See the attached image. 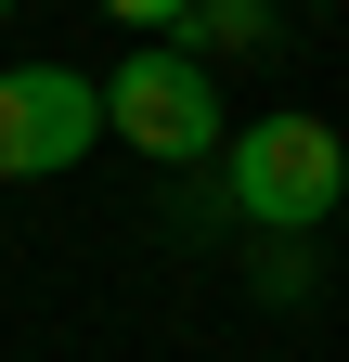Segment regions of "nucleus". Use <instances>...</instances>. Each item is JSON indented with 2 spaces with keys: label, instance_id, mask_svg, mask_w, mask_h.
<instances>
[{
  "label": "nucleus",
  "instance_id": "f257e3e1",
  "mask_svg": "<svg viewBox=\"0 0 349 362\" xmlns=\"http://www.w3.org/2000/svg\"><path fill=\"white\" fill-rule=\"evenodd\" d=\"M104 143L155 156V168L220 156V65H194L182 39H129V65L104 78Z\"/></svg>",
  "mask_w": 349,
  "mask_h": 362
},
{
  "label": "nucleus",
  "instance_id": "f03ea898",
  "mask_svg": "<svg viewBox=\"0 0 349 362\" xmlns=\"http://www.w3.org/2000/svg\"><path fill=\"white\" fill-rule=\"evenodd\" d=\"M336 194H349V143H336L324 117L272 104V117L233 129V220H259V233H311V220H336Z\"/></svg>",
  "mask_w": 349,
  "mask_h": 362
},
{
  "label": "nucleus",
  "instance_id": "7ed1b4c3",
  "mask_svg": "<svg viewBox=\"0 0 349 362\" xmlns=\"http://www.w3.org/2000/svg\"><path fill=\"white\" fill-rule=\"evenodd\" d=\"M104 143V78L78 65H0V181H52Z\"/></svg>",
  "mask_w": 349,
  "mask_h": 362
},
{
  "label": "nucleus",
  "instance_id": "20e7f679",
  "mask_svg": "<svg viewBox=\"0 0 349 362\" xmlns=\"http://www.w3.org/2000/svg\"><path fill=\"white\" fill-rule=\"evenodd\" d=\"M259 39H272V0H194V13H182V52H194V65L259 52Z\"/></svg>",
  "mask_w": 349,
  "mask_h": 362
},
{
  "label": "nucleus",
  "instance_id": "39448f33",
  "mask_svg": "<svg viewBox=\"0 0 349 362\" xmlns=\"http://www.w3.org/2000/svg\"><path fill=\"white\" fill-rule=\"evenodd\" d=\"M104 13H117L129 39H182V13H194V0H104Z\"/></svg>",
  "mask_w": 349,
  "mask_h": 362
},
{
  "label": "nucleus",
  "instance_id": "423d86ee",
  "mask_svg": "<svg viewBox=\"0 0 349 362\" xmlns=\"http://www.w3.org/2000/svg\"><path fill=\"white\" fill-rule=\"evenodd\" d=\"M0 26H13V0H0Z\"/></svg>",
  "mask_w": 349,
  "mask_h": 362
}]
</instances>
